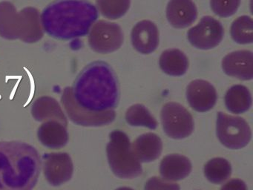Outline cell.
<instances>
[{
    "label": "cell",
    "instance_id": "obj_1",
    "mask_svg": "<svg viewBox=\"0 0 253 190\" xmlns=\"http://www.w3.org/2000/svg\"><path fill=\"white\" fill-rule=\"evenodd\" d=\"M119 99V83L115 71L107 62L94 61L83 68L72 87L64 89L61 102L72 123L100 127L115 120Z\"/></svg>",
    "mask_w": 253,
    "mask_h": 190
},
{
    "label": "cell",
    "instance_id": "obj_2",
    "mask_svg": "<svg viewBox=\"0 0 253 190\" xmlns=\"http://www.w3.org/2000/svg\"><path fill=\"white\" fill-rule=\"evenodd\" d=\"M97 18V7L87 0H54L42 10L41 22L49 37L70 40L86 36Z\"/></svg>",
    "mask_w": 253,
    "mask_h": 190
},
{
    "label": "cell",
    "instance_id": "obj_3",
    "mask_svg": "<svg viewBox=\"0 0 253 190\" xmlns=\"http://www.w3.org/2000/svg\"><path fill=\"white\" fill-rule=\"evenodd\" d=\"M42 162L37 148L20 141L0 142V190H32Z\"/></svg>",
    "mask_w": 253,
    "mask_h": 190
},
{
    "label": "cell",
    "instance_id": "obj_4",
    "mask_svg": "<svg viewBox=\"0 0 253 190\" xmlns=\"http://www.w3.org/2000/svg\"><path fill=\"white\" fill-rule=\"evenodd\" d=\"M106 154L109 166L118 178L133 179L143 173L141 163L134 155L129 138L124 131L117 129L109 134Z\"/></svg>",
    "mask_w": 253,
    "mask_h": 190
},
{
    "label": "cell",
    "instance_id": "obj_5",
    "mask_svg": "<svg viewBox=\"0 0 253 190\" xmlns=\"http://www.w3.org/2000/svg\"><path fill=\"white\" fill-rule=\"evenodd\" d=\"M216 135L222 145L230 149H241L250 143L252 131L243 117L219 111L216 121Z\"/></svg>",
    "mask_w": 253,
    "mask_h": 190
},
{
    "label": "cell",
    "instance_id": "obj_6",
    "mask_svg": "<svg viewBox=\"0 0 253 190\" xmlns=\"http://www.w3.org/2000/svg\"><path fill=\"white\" fill-rule=\"evenodd\" d=\"M161 120L164 132L172 139L188 138L195 129V122L192 114L177 102H167L163 106Z\"/></svg>",
    "mask_w": 253,
    "mask_h": 190
},
{
    "label": "cell",
    "instance_id": "obj_7",
    "mask_svg": "<svg viewBox=\"0 0 253 190\" xmlns=\"http://www.w3.org/2000/svg\"><path fill=\"white\" fill-rule=\"evenodd\" d=\"M124 33L116 23L100 20L91 27L88 36L90 47L100 53H112L124 43Z\"/></svg>",
    "mask_w": 253,
    "mask_h": 190
},
{
    "label": "cell",
    "instance_id": "obj_8",
    "mask_svg": "<svg viewBox=\"0 0 253 190\" xmlns=\"http://www.w3.org/2000/svg\"><path fill=\"white\" fill-rule=\"evenodd\" d=\"M41 162L45 181L51 187L63 185L73 177L74 163L69 153H45Z\"/></svg>",
    "mask_w": 253,
    "mask_h": 190
},
{
    "label": "cell",
    "instance_id": "obj_9",
    "mask_svg": "<svg viewBox=\"0 0 253 190\" xmlns=\"http://www.w3.org/2000/svg\"><path fill=\"white\" fill-rule=\"evenodd\" d=\"M224 35L223 26L211 16H204L201 22L189 30L188 40L198 49L209 50L220 44Z\"/></svg>",
    "mask_w": 253,
    "mask_h": 190
},
{
    "label": "cell",
    "instance_id": "obj_10",
    "mask_svg": "<svg viewBox=\"0 0 253 190\" xmlns=\"http://www.w3.org/2000/svg\"><path fill=\"white\" fill-rule=\"evenodd\" d=\"M186 99L192 109L198 112H207L215 105L217 92L210 82L195 80L187 86Z\"/></svg>",
    "mask_w": 253,
    "mask_h": 190
},
{
    "label": "cell",
    "instance_id": "obj_11",
    "mask_svg": "<svg viewBox=\"0 0 253 190\" xmlns=\"http://www.w3.org/2000/svg\"><path fill=\"white\" fill-rule=\"evenodd\" d=\"M222 68L225 74L241 80L253 78V53L250 50L232 52L222 60Z\"/></svg>",
    "mask_w": 253,
    "mask_h": 190
},
{
    "label": "cell",
    "instance_id": "obj_12",
    "mask_svg": "<svg viewBox=\"0 0 253 190\" xmlns=\"http://www.w3.org/2000/svg\"><path fill=\"white\" fill-rule=\"evenodd\" d=\"M131 43L137 51L143 54L155 51L159 45L158 27L149 20L139 22L131 31Z\"/></svg>",
    "mask_w": 253,
    "mask_h": 190
},
{
    "label": "cell",
    "instance_id": "obj_13",
    "mask_svg": "<svg viewBox=\"0 0 253 190\" xmlns=\"http://www.w3.org/2000/svg\"><path fill=\"white\" fill-rule=\"evenodd\" d=\"M37 136L40 142L50 149L63 148L69 140L67 126L55 120L42 122L38 128Z\"/></svg>",
    "mask_w": 253,
    "mask_h": 190
},
{
    "label": "cell",
    "instance_id": "obj_14",
    "mask_svg": "<svg viewBox=\"0 0 253 190\" xmlns=\"http://www.w3.org/2000/svg\"><path fill=\"white\" fill-rule=\"evenodd\" d=\"M198 16V10L192 0H170L167 7L169 22L176 28L190 26Z\"/></svg>",
    "mask_w": 253,
    "mask_h": 190
},
{
    "label": "cell",
    "instance_id": "obj_15",
    "mask_svg": "<svg viewBox=\"0 0 253 190\" xmlns=\"http://www.w3.org/2000/svg\"><path fill=\"white\" fill-rule=\"evenodd\" d=\"M163 147L161 138L152 132L140 135L131 143L133 152L140 163H150L159 158Z\"/></svg>",
    "mask_w": 253,
    "mask_h": 190
},
{
    "label": "cell",
    "instance_id": "obj_16",
    "mask_svg": "<svg viewBox=\"0 0 253 190\" xmlns=\"http://www.w3.org/2000/svg\"><path fill=\"white\" fill-rule=\"evenodd\" d=\"M192 169L190 160L180 154H167L160 164V174L163 179L171 182L185 179Z\"/></svg>",
    "mask_w": 253,
    "mask_h": 190
},
{
    "label": "cell",
    "instance_id": "obj_17",
    "mask_svg": "<svg viewBox=\"0 0 253 190\" xmlns=\"http://www.w3.org/2000/svg\"><path fill=\"white\" fill-rule=\"evenodd\" d=\"M32 114L36 121L55 120L68 126L67 116L62 109L58 101L51 96H43L38 98L32 105Z\"/></svg>",
    "mask_w": 253,
    "mask_h": 190
},
{
    "label": "cell",
    "instance_id": "obj_18",
    "mask_svg": "<svg viewBox=\"0 0 253 190\" xmlns=\"http://www.w3.org/2000/svg\"><path fill=\"white\" fill-rule=\"evenodd\" d=\"M224 101L228 111L235 114L248 111L253 103L250 90L243 85H235L229 88L225 95Z\"/></svg>",
    "mask_w": 253,
    "mask_h": 190
},
{
    "label": "cell",
    "instance_id": "obj_19",
    "mask_svg": "<svg viewBox=\"0 0 253 190\" xmlns=\"http://www.w3.org/2000/svg\"><path fill=\"white\" fill-rule=\"evenodd\" d=\"M160 67L170 76L183 75L187 71L189 61L183 52L178 49H168L160 57Z\"/></svg>",
    "mask_w": 253,
    "mask_h": 190
},
{
    "label": "cell",
    "instance_id": "obj_20",
    "mask_svg": "<svg viewBox=\"0 0 253 190\" xmlns=\"http://www.w3.org/2000/svg\"><path fill=\"white\" fill-rule=\"evenodd\" d=\"M204 175L210 183L220 185L226 182L232 175L230 163L223 157H214L209 160L204 168Z\"/></svg>",
    "mask_w": 253,
    "mask_h": 190
},
{
    "label": "cell",
    "instance_id": "obj_21",
    "mask_svg": "<svg viewBox=\"0 0 253 190\" xmlns=\"http://www.w3.org/2000/svg\"><path fill=\"white\" fill-rule=\"evenodd\" d=\"M126 120L131 126H143L148 129H156L158 126L155 117L143 104H134L127 109Z\"/></svg>",
    "mask_w": 253,
    "mask_h": 190
},
{
    "label": "cell",
    "instance_id": "obj_22",
    "mask_svg": "<svg viewBox=\"0 0 253 190\" xmlns=\"http://www.w3.org/2000/svg\"><path fill=\"white\" fill-rule=\"evenodd\" d=\"M231 36L239 44H250L253 41V21L249 16L238 17L232 22Z\"/></svg>",
    "mask_w": 253,
    "mask_h": 190
},
{
    "label": "cell",
    "instance_id": "obj_23",
    "mask_svg": "<svg viewBox=\"0 0 253 190\" xmlns=\"http://www.w3.org/2000/svg\"><path fill=\"white\" fill-rule=\"evenodd\" d=\"M102 15L109 19L122 17L129 8L131 0H96Z\"/></svg>",
    "mask_w": 253,
    "mask_h": 190
},
{
    "label": "cell",
    "instance_id": "obj_24",
    "mask_svg": "<svg viewBox=\"0 0 253 190\" xmlns=\"http://www.w3.org/2000/svg\"><path fill=\"white\" fill-rule=\"evenodd\" d=\"M241 0H210L211 10L220 17H229L238 10Z\"/></svg>",
    "mask_w": 253,
    "mask_h": 190
},
{
    "label": "cell",
    "instance_id": "obj_25",
    "mask_svg": "<svg viewBox=\"0 0 253 190\" xmlns=\"http://www.w3.org/2000/svg\"><path fill=\"white\" fill-rule=\"evenodd\" d=\"M144 190H180V187L176 183L154 176L146 181Z\"/></svg>",
    "mask_w": 253,
    "mask_h": 190
},
{
    "label": "cell",
    "instance_id": "obj_26",
    "mask_svg": "<svg viewBox=\"0 0 253 190\" xmlns=\"http://www.w3.org/2000/svg\"><path fill=\"white\" fill-rule=\"evenodd\" d=\"M220 190H248V188L242 180L234 178L223 184Z\"/></svg>",
    "mask_w": 253,
    "mask_h": 190
},
{
    "label": "cell",
    "instance_id": "obj_27",
    "mask_svg": "<svg viewBox=\"0 0 253 190\" xmlns=\"http://www.w3.org/2000/svg\"><path fill=\"white\" fill-rule=\"evenodd\" d=\"M115 190H134V189L130 188V187H119V188L116 189Z\"/></svg>",
    "mask_w": 253,
    "mask_h": 190
}]
</instances>
